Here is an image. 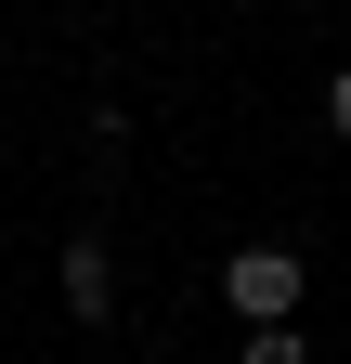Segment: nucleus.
<instances>
[{"label":"nucleus","instance_id":"f03ea898","mask_svg":"<svg viewBox=\"0 0 351 364\" xmlns=\"http://www.w3.org/2000/svg\"><path fill=\"white\" fill-rule=\"evenodd\" d=\"M65 312H78V326L117 312V247H104V235H65Z\"/></svg>","mask_w":351,"mask_h":364},{"label":"nucleus","instance_id":"20e7f679","mask_svg":"<svg viewBox=\"0 0 351 364\" xmlns=\"http://www.w3.org/2000/svg\"><path fill=\"white\" fill-rule=\"evenodd\" d=\"M325 117H338V144H351V65H338V78H325Z\"/></svg>","mask_w":351,"mask_h":364},{"label":"nucleus","instance_id":"7ed1b4c3","mask_svg":"<svg viewBox=\"0 0 351 364\" xmlns=\"http://www.w3.org/2000/svg\"><path fill=\"white\" fill-rule=\"evenodd\" d=\"M234 364H313V338H299V326H247V351Z\"/></svg>","mask_w":351,"mask_h":364},{"label":"nucleus","instance_id":"f257e3e1","mask_svg":"<svg viewBox=\"0 0 351 364\" xmlns=\"http://www.w3.org/2000/svg\"><path fill=\"white\" fill-rule=\"evenodd\" d=\"M222 299H234V326H299V247H234Z\"/></svg>","mask_w":351,"mask_h":364}]
</instances>
